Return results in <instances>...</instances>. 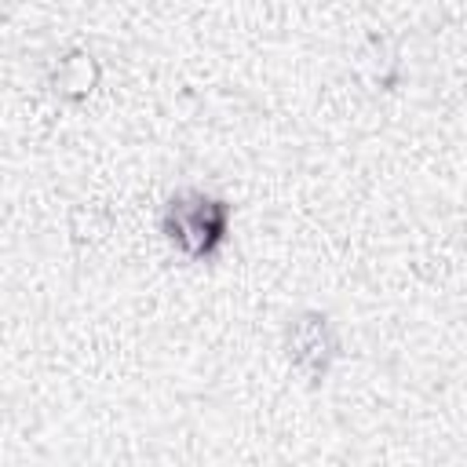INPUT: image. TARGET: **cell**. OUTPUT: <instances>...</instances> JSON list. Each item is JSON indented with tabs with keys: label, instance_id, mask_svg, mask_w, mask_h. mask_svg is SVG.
Wrapping results in <instances>:
<instances>
[{
	"label": "cell",
	"instance_id": "6da1fadb",
	"mask_svg": "<svg viewBox=\"0 0 467 467\" xmlns=\"http://www.w3.org/2000/svg\"><path fill=\"white\" fill-rule=\"evenodd\" d=\"M226 226H230V208L204 190H182L164 208L168 241L190 259L215 255V248L226 241Z\"/></svg>",
	"mask_w": 467,
	"mask_h": 467
},
{
	"label": "cell",
	"instance_id": "7a4b0ae2",
	"mask_svg": "<svg viewBox=\"0 0 467 467\" xmlns=\"http://www.w3.org/2000/svg\"><path fill=\"white\" fill-rule=\"evenodd\" d=\"M288 358L292 365L310 376V379H321L336 358V332H332V321L325 314H299L288 328Z\"/></svg>",
	"mask_w": 467,
	"mask_h": 467
},
{
	"label": "cell",
	"instance_id": "3957f363",
	"mask_svg": "<svg viewBox=\"0 0 467 467\" xmlns=\"http://www.w3.org/2000/svg\"><path fill=\"white\" fill-rule=\"evenodd\" d=\"M55 84H58L55 91H62V95H84V91H91V62H88V55H69L58 66V80Z\"/></svg>",
	"mask_w": 467,
	"mask_h": 467
}]
</instances>
